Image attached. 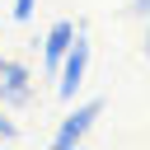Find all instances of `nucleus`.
<instances>
[{"label": "nucleus", "mask_w": 150, "mask_h": 150, "mask_svg": "<svg viewBox=\"0 0 150 150\" xmlns=\"http://www.w3.org/2000/svg\"><path fill=\"white\" fill-rule=\"evenodd\" d=\"M131 14H141V19H150V0H131Z\"/></svg>", "instance_id": "nucleus-7"}, {"label": "nucleus", "mask_w": 150, "mask_h": 150, "mask_svg": "<svg viewBox=\"0 0 150 150\" xmlns=\"http://www.w3.org/2000/svg\"><path fill=\"white\" fill-rule=\"evenodd\" d=\"M84 70H89V23H75V42L56 70V98L61 103H75L80 84H84Z\"/></svg>", "instance_id": "nucleus-1"}, {"label": "nucleus", "mask_w": 150, "mask_h": 150, "mask_svg": "<svg viewBox=\"0 0 150 150\" xmlns=\"http://www.w3.org/2000/svg\"><path fill=\"white\" fill-rule=\"evenodd\" d=\"M0 141H19V127L14 117H5V108H0Z\"/></svg>", "instance_id": "nucleus-6"}, {"label": "nucleus", "mask_w": 150, "mask_h": 150, "mask_svg": "<svg viewBox=\"0 0 150 150\" xmlns=\"http://www.w3.org/2000/svg\"><path fill=\"white\" fill-rule=\"evenodd\" d=\"M145 56H150V23H145Z\"/></svg>", "instance_id": "nucleus-8"}, {"label": "nucleus", "mask_w": 150, "mask_h": 150, "mask_svg": "<svg viewBox=\"0 0 150 150\" xmlns=\"http://www.w3.org/2000/svg\"><path fill=\"white\" fill-rule=\"evenodd\" d=\"M33 9H38V0H14V9H9V14H14V23H28V19H33Z\"/></svg>", "instance_id": "nucleus-5"}, {"label": "nucleus", "mask_w": 150, "mask_h": 150, "mask_svg": "<svg viewBox=\"0 0 150 150\" xmlns=\"http://www.w3.org/2000/svg\"><path fill=\"white\" fill-rule=\"evenodd\" d=\"M70 42H75V23H70V19H56V23L47 28V38H42V70H47L52 80H56V70H61Z\"/></svg>", "instance_id": "nucleus-4"}, {"label": "nucleus", "mask_w": 150, "mask_h": 150, "mask_svg": "<svg viewBox=\"0 0 150 150\" xmlns=\"http://www.w3.org/2000/svg\"><path fill=\"white\" fill-rule=\"evenodd\" d=\"M0 66H5V56H0Z\"/></svg>", "instance_id": "nucleus-9"}, {"label": "nucleus", "mask_w": 150, "mask_h": 150, "mask_svg": "<svg viewBox=\"0 0 150 150\" xmlns=\"http://www.w3.org/2000/svg\"><path fill=\"white\" fill-rule=\"evenodd\" d=\"M103 117V98H89V103H75L66 117H61V127H56V136H52V145L56 150H70V145H80L84 136H89V127Z\"/></svg>", "instance_id": "nucleus-2"}, {"label": "nucleus", "mask_w": 150, "mask_h": 150, "mask_svg": "<svg viewBox=\"0 0 150 150\" xmlns=\"http://www.w3.org/2000/svg\"><path fill=\"white\" fill-rule=\"evenodd\" d=\"M33 103V75L23 61H9L0 66V108H28Z\"/></svg>", "instance_id": "nucleus-3"}]
</instances>
